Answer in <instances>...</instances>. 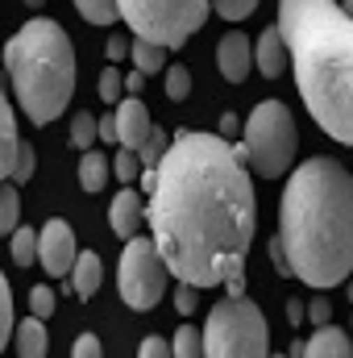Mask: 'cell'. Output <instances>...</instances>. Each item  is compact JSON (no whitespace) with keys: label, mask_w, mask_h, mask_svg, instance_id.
I'll list each match as a JSON object with an SVG mask.
<instances>
[{"label":"cell","mask_w":353,"mask_h":358,"mask_svg":"<svg viewBox=\"0 0 353 358\" xmlns=\"http://www.w3.org/2000/svg\"><path fill=\"white\" fill-rule=\"evenodd\" d=\"M146 221L167 271L195 292L241 275L258 229L246 159L220 134L179 129L154 163Z\"/></svg>","instance_id":"obj_1"},{"label":"cell","mask_w":353,"mask_h":358,"mask_svg":"<svg viewBox=\"0 0 353 358\" xmlns=\"http://www.w3.org/2000/svg\"><path fill=\"white\" fill-rule=\"evenodd\" d=\"M278 246L295 279L316 292L353 271V176L337 159H308L278 200Z\"/></svg>","instance_id":"obj_2"},{"label":"cell","mask_w":353,"mask_h":358,"mask_svg":"<svg viewBox=\"0 0 353 358\" xmlns=\"http://www.w3.org/2000/svg\"><path fill=\"white\" fill-rule=\"evenodd\" d=\"M278 34L312 121L353 146V17L341 0H278Z\"/></svg>","instance_id":"obj_3"},{"label":"cell","mask_w":353,"mask_h":358,"mask_svg":"<svg viewBox=\"0 0 353 358\" xmlns=\"http://www.w3.org/2000/svg\"><path fill=\"white\" fill-rule=\"evenodd\" d=\"M4 71L33 125H50L75 96V50L59 21L33 17L4 46Z\"/></svg>","instance_id":"obj_4"},{"label":"cell","mask_w":353,"mask_h":358,"mask_svg":"<svg viewBox=\"0 0 353 358\" xmlns=\"http://www.w3.org/2000/svg\"><path fill=\"white\" fill-rule=\"evenodd\" d=\"M295 146H299V129L295 117L283 100H262L254 104V113L241 125V146L237 155L258 171L262 179L287 176L295 163Z\"/></svg>","instance_id":"obj_5"},{"label":"cell","mask_w":353,"mask_h":358,"mask_svg":"<svg viewBox=\"0 0 353 358\" xmlns=\"http://www.w3.org/2000/svg\"><path fill=\"white\" fill-rule=\"evenodd\" d=\"M204 355L212 358H266L270 355V325L262 308L246 296H229L208 313L204 325Z\"/></svg>","instance_id":"obj_6"},{"label":"cell","mask_w":353,"mask_h":358,"mask_svg":"<svg viewBox=\"0 0 353 358\" xmlns=\"http://www.w3.org/2000/svg\"><path fill=\"white\" fill-rule=\"evenodd\" d=\"M121 21H129V29L137 38H150L167 50H179L191 34L204 29L208 21V0H117Z\"/></svg>","instance_id":"obj_7"},{"label":"cell","mask_w":353,"mask_h":358,"mask_svg":"<svg viewBox=\"0 0 353 358\" xmlns=\"http://www.w3.org/2000/svg\"><path fill=\"white\" fill-rule=\"evenodd\" d=\"M129 246L121 250V263H117V292L121 300L133 308V313H150L163 296H167V279L171 271L163 263L154 238H125Z\"/></svg>","instance_id":"obj_8"},{"label":"cell","mask_w":353,"mask_h":358,"mask_svg":"<svg viewBox=\"0 0 353 358\" xmlns=\"http://www.w3.org/2000/svg\"><path fill=\"white\" fill-rule=\"evenodd\" d=\"M75 255H80V246H75V229H71L63 217L46 221L42 234H38V263L46 267V275H71Z\"/></svg>","instance_id":"obj_9"},{"label":"cell","mask_w":353,"mask_h":358,"mask_svg":"<svg viewBox=\"0 0 353 358\" xmlns=\"http://www.w3.org/2000/svg\"><path fill=\"white\" fill-rule=\"evenodd\" d=\"M216 67L229 84H246L250 71H254V38H246L241 29L225 34L220 46H216Z\"/></svg>","instance_id":"obj_10"},{"label":"cell","mask_w":353,"mask_h":358,"mask_svg":"<svg viewBox=\"0 0 353 358\" xmlns=\"http://www.w3.org/2000/svg\"><path fill=\"white\" fill-rule=\"evenodd\" d=\"M112 121H117V142H121V146H129V150H137V146L146 142V134H150V108H146L133 92L117 100Z\"/></svg>","instance_id":"obj_11"},{"label":"cell","mask_w":353,"mask_h":358,"mask_svg":"<svg viewBox=\"0 0 353 358\" xmlns=\"http://www.w3.org/2000/svg\"><path fill=\"white\" fill-rule=\"evenodd\" d=\"M108 221H112V234H117V238H133V234L146 225V200H142V192H133V187L125 183V187L112 196Z\"/></svg>","instance_id":"obj_12"},{"label":"cell","mask_w":353,"mask_h":358,"mask_svg":"<svg viewBox=\"0 0 353 358\" xmlns=\"http://www.w3.org/2000/svg\"><path fill=\"white\" fill-rule=\"evenodd\" d=\"M254 67L262 71L266 80H278V76L287 71V42H283L278 25L262 29V38L254 42Z\"/></svg>","instance_id":"obj_13"},{"label":"cell","mask_w":353,"mask_h":358,"mask_svg":"<svg viewBox=\"0 0 353 358\" xmlns=\"http://www.w3.org/2000/svg\"><path fill=\"white\" fill-rule=\"evenodd\" d=\"M324 355L350 358L353 355V338H350V334H341L337 325H320V329H316V338H312V342H303V358H324Z\"/></svg>","instance_id":"obj_14"},{"label":"cell","mask_w":353,"mask_h":358,"mask_svg":"<svg viewBox=\"0 0 353 358\" xmlns=\"http://www.w3.org/2000/svg\"><path fill=\"white\" fill-rule=\"evenodd\" d=\"M100 279H104L100 255L80 250V255H75V263H71V287H75V296H80V300H91V296L100 292Z\"/></svg>","instance_id":"obj_15"},{"label":"cell","mask_w":353,"mask_h":358,"mask_svg":"<svg viewBox=\"0 0 353 358\" xmlns=\"http://www.w3.org/2000/svg\"><path fill=\"white\" fill-rule=\"evenodd\" d=\"M17 117H13V104H8V96L0 88V179H8L13 171V155H17Z\"/></svg>","instance_id":"obj_16"},{"label":"cell","mask_w":353,"mask_h":358,"mask_svg":"<svg viewBox=\"0 0 353 358\" xmlns=\"http://www.w3.org/2000/svg\"><path fill=\"white\" fill-rule=\"evenodd\" d=\"M13 334H17V355L21 358H42L50 350V342H46V325H42V317H25L21 325H13Z\"/></svg>","instance_id":"obj_17"},{"label":"cell","mask_w":353,"mask_h":358,"mask_svg":"<svg viewBox=\"0 0 353 358\" xmlns=\"http://www.w3.org/2000/svg\"><path fill=\"white\" fill-rule=\"evenodd\" d=\"M108 179H112V159H104L96 146H88L84 159H80V183H84V192H104Z\"/></svg>","instance_id":"obj_18"},{"label":"cell","mask_w":353,"mask_h":358,"mask_svg":"<svg viewBox=\"0 0 353 358\" xmlns=\"http://www.w3.org/2000/svg\"><path fill=\"white\" fill-rule=\"evenodd\" d=\"M163 50H167V46H158V42H150V38H137V42H129L133 67H137V71H146V76L163 71Z\"/></svg>","instance_id":"obj_19"},{"label":"cell","mask_w":353,"mask_h":358,"mask_svg":"<svg viewBox=\"0 0 353 358\" xmlns=\"http://www.w3.org/2000/svg\"><path fill=\"white\" fill-rule=\"evenodd\" d=\"M17 217H21L17 183H13V179H0V234H13V229H17Z\"/></svg>","instance_id":"obj_20"},{"label":"cell","mask_w":353,"mask_h":358,"mask_svg":"<svg viewBox=\"0 0 353 358\" xmlns=\"http://www.w3.org/2000/svg\"><path fill=\"white\" fill-rule=\"evenodd\" d=\"M8 246H13V263H17V267H29V263H38V234H33L29 225H17Z\"/></svg>","instance_id":"obj_21"},{"label":"cell","mask_w":353,"mask_h":358,"mask_svg":"<svg viewBox=\"0 0 353 358\" xmlns=\"http://www.w3.org/2000/svg\"><path fill=\"white\" fill-rule=\"evenodd\" d=\"M75 8H80V17L88 25H112V21H121L117 0H75Z\"/></svg>","instance_id":"obj_22"},{"label":"cell","mask_w":353,"mask_h":358,"mask_svg":"<svg viewBox=\"0 0 353 358\" xmlns=\"http://www.w3.org/2000/svg\"><path fill=\"white\" fill-rule=\"evenodd\" d=\"M33 167H38L33 146H29V142H17V155H13V171H8V179H13V183H29V179H33Z\"/></svg>","instance_id":"obj_23"},{"label":"cell","mask_w":353,"mask_h":358,"mask_svg":"<svg viewBox=\"0 0 353 358\" xmlns=\"http://www.w3.org/2000/svg\"><path fill=\"white\" fill-rule=\"evenodd\" d=\"M71 146H75V150L96 146V117H91V113H75V117H71Z\"/></svg>","instance_id":"obj_24"},{"label":"cell","mask_w":353,"mask_h":358,"mask_svg":"<svg viewBox=\"0 0 353 358\" xmlns=\"http://www.w3.org/2000/svg\"><path fill=\"white\" fill-rule=\"evenodd\" d=\"M137 176H142V159H137V150L121 146V155L112 159V179H121V183H133Z\"/></svg>","instance_id":"obj_25"},{"label":"cell","mask_w":353,"mask_h":358,"mask_svg":"<svg viewBox=\"0 0 353 358\" xmlns=\"http://www.w3.org/2000/svg\"><path fill=\"white\" fill-rule=\"evenodd\" d=\"M208 8L216 17H225V21H246L258 8V0H208Z\"/></svg>","instance_id":"obj_26"},{"label":"cell","mask_w":353,"mask_h":358,"mask_svg":"<svg viewBox=\"0 0 353 358\" xmlns=\"http://www.w3.org/2000/svg\"><path fill=\"white\" fill-rule=\"evenodd\" d=\"M163 150H167V134L150 125V134H146V142L137 146V159H142V167H154V163L163 159Z\"/></svg>","instance_id":"obj_27"},{"label":"cell","mask_w":353,"mask_h":358,"mask_svg":"<svg viewBox=\"0 0 353 358\" xmlns=\"http://www.w3.org/2000/svg\"><path fill=\"white\" fill-rule=\"evenodd\" d=\"M8 338H13V292H8V279L0 271V350L8 346Z\"/></svg>","instance_id":"obj_28"},{"label":"cell","mask_w":353,"mask_h":358,"mask_svg":"<svg viewBox=\"0 0 353 358\" xmlns=\"http://www.w3.org/2000/svg\"><path fill=\"white\" fill-rule=\"evenodd\" d=\"M167 96H171V100H187V96H191V71H187L183 63H171V67H167Z\"/></svg>","instance_id":"obj_29"},{"label":"cell","mask_w":353,"mask_h":358,"mask_svg":"<svg viewBox=\"0 0 353 358\" xmlns=\"http://www.w3.org/2000/svg\"><path fill=\"white\" fill-rule=\"evenodd\" d=\"M171 355H179V358H195V355H204V338L191 329V325H183L175 334V342H171Z\"/></svg>","instance_id":"obj_30"},{"label":"cell","mask_w":353,"mask_h":358,"mask_svg":"<svg viewBox=\"0 0 353 358\" xmlns=\"http://www.w3.org/2000/svg\"><path fill=\"white\" fill-rule=\"evenodd\" d=\"M121 96H125L121 71H117V67H104V71H100V100H104V104H117Z\"/></svg>","instance_id":"obj_31"},{"label":"cell","mask_w":353,"mask_h":358,"mask_svg":"<svg viewBox=\"0 0 353 358\" xmlns=\"http://www.w3.org/2000/svg\"><path fill=\"white\" fill-rule=\"evenodd\" d=\"M29 313L46 321V317L54 313V287H46V283H38V287H29Z\"/></svg>","instance_id":"obj_32"},{"label":"cell","mask_w":353,"mask_h":358,"mask_svg":"<svg viewBox=\"0 0 353 358\" xmlns=\"http://www.w3.org/2000/svg\"><path fill=\"white\" fill-rule=\"evenodd\" d=\"M175 313H183V317L195 313V287L183 283V279H179V287H175Z\"/></svg>","instance_id":"obj_33"},{"label":"cell","mask_w":353,"mask_h":358,"mask_svg":"<svg viewBox=\"0 0 353 358\" xmlns=\"http://www.w3.org/2000/svg\"><path fill=\"white\" fill-rule=\"evenodd\" d=\"M75 358H100V338L96 334H84V338H75Z\"/></svg>","instance_id":"obj_34"},{"label":"cell","mask_w":353,"mask_h":358,"mask_svg":"<svg viewBox=\"0 0 353 358\" xmlns=\"http://www.w3.org/2000/svg\"><path fill=\"white\" fill-rule=\"evenodd\" d=\"M137 355H142V358H167V355H171V342H163V338L154 334V338H146V342H142V350H137Z\"/></svg>","instance_id":"obj_35"},{"label":"cell","mask_w":353,"mask_h":358,"mask_svg":"<svg viewBox=\"0 0 353 358\" xmlns=\"http://www.w3.org/2000/svg\"><path fill=\"white\" fill-rule=\"evenodd\" d=\"M96 138H100V142H117V121H112V113L96 117Z\"/></svg>","instance_id":"obj_36"},{"label":"cell","mask_w":353,"mask_h":358,"mask_svg":"<svg viewBox=\"0 0 353 358\" xmlns=\"http://www.w3.org/2000/svg\"><path fill=\"white\" fill-rule=\"evenodd\" d=\"M308 308V317L316 321V325H329V317H333V308H329V300H312V304H303Z\"/></svg>","instance_id":"obj_37"},{"label":"cell","mask_w":353,"mask_h":358,"mask_svg":"<svg viewBox=\"0 0 353 358\" xmlns=\"http://www.w3.org/2000/svg\"><path fill=\"white\" fill-rule=\"evenodd\" d=\"M129 55V38H108V63H121Z\"/></svg>","instance_id":"obj_38"},{"label":"cell","mask_w":353,"mask_h":358,"mask_svg":"<svg viewBox=\"0 0 353 358\" xmlns=\"http://www.w3.org/2000/svg\"><path fill=\"white\" fill-rule=\"evenodd\" d=\"M233 134H241V121H237L233 113H225V117H220V138H233Z\"/></svg>","instance_id":"obj_39"},{"label":"cell","mask_w":353,"mask_h":358,"mask_svg":"<svg viewBox=\"0 0 353 358\" xmlns=\"http://www.w3.org/2000/svg\"><path fill=\"white\" fill-rule=\"evenodd\" d=\"M121 80H125V88L133 92V96L146 88V71H129V76H121Z\"/></svg>","instance_id":"obj_40"},{"label":"cell","mask_w":353,"mask_h":358,"mask_svg":"<svg viewBox=\"0 0 353 358\" xmlns=\"http://www.w3.org/2000/svg\"><path fill=\"white\" fill-rule=\"evenodd\" d=\"M270 259H274V267H278V275H291V267H287V259H283V246H278V238L270 242Z\"/></svg>","instance_id":"obj_41"},{"label":"cell","mask_w":353,"mask_h":358,"mask_svg":"<svg viewBox=\"0 0 353 358\" xmlns=\"http://www.w3.org/2000/svg\"><path fill=\"white\" fill-rule=\"evenodd\" d=\"M225 287H229V296H246V271H241V275H229Z\"/></svg>","instance_id":"obj_42"},{"label":"cell","mask_w":353,"mask_h":358,"mask_svg":"<svg viewBox=\"0 0 353 358\" xmlns=\"http://www.w3.org/2000/svg\"><path fill=\"white\" fill-rule=\"evenodd\" d=\"M303 317H308V308H303L299 300H291V304H287V321H291V325H299Z\"/></svg>","instance_id":"obj_43"},{"label":"cell","mask_w":353,"mask_h":358,"mask_svg":"<svg viewBox=\"0 0 353 358\" xmlns=\"http://www.w3.org/2000/svg\"><path fill=\"white\" fill-rule=\"evenodd\" d=\"M341 8H345V13L353 17V0H341Z\"/></svg>","instance_id":"obj_44"},{"label":"cell","mask_w":353,"mask_h":358,"mask_svg":"<svg viewBox=\"0 0 353 358\" xmlns=\"http://www.w3.org/2000/svg\"><path fill=\"white\" fill-rule=\"evenodd\" d=\"M25 4H29V8H42V4H46V0H25Z\"/></svg>","instance_id":"obj_45"}]
</instances>
